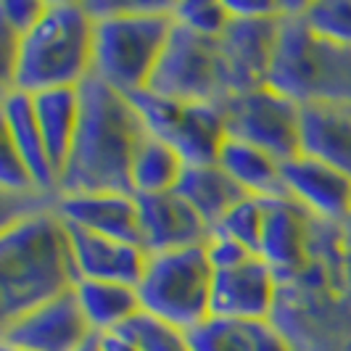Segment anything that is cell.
<instances>
[{
    "label": "cell",
    "instance_id": "obj_1",
    "mask_svg": "<svg viewBox=\"0 0 351 351\" xmlns=\"http://www.w3.org/2000/svg\"><path fill=\"white\" fill-rule=\"evenodd\" d=\"M269 322L291 351H351V243L341 225L315 219L306 264L278 275Z\"/></svg>",
    "mask_w": 351,
    "mask_h": 351
},
{
    "label": "cell",
    "instance_id": "obj_2",
    "mask_svg": "<svg viewBox=\"0 0 351 351\" xmlns=\"http://www.w3.org/2000/svg\"><path fill=\"white\" fill-rule=\"evenodd\" d=\"M145 135L132 101L88 77L80 85V127L58 193H132L130 167Z\"/></svg>",
    "mask_w": 351,
    "mask_h": 351
},
{
    "label": "cell",
    "instance_id": "obj_3",
    "mask_svg": "<svg viewBox=\"0 0 351 351\" xmlns=\"http://www.w3.org/2000/svg\"><path fill=\"white\" fill-rule=\"evenodd\" d=\"M80 282L69 232L56 209L16 217L0 232V315L3 322L35 309Z\"/></svg>",
    "mask_w": 351,
    "mask_h": 351
},
{
    "label": "cell",
    "instance_id": "obj_4",
    "mask_svg": "<svg viewBox=\"0 0 351 351\" xmlns=\"http://www.w3.org/2000/svg\"><path fill=\"white\" fill-rule=\"evenodd\" d=\"M93 35L95 19L85 3H45L40 19L19 37L3 90L37 95L56 88H80L93 77Z\"/></svg>",
    "mask_w": 351,
    "mask_h": 351
},
{
    "label": "cell",
    "instance_id": "obj_5",
    "mask_svg": "<svg viewBox=\"0 0 351 351\" xmlns=\"http://www.w3.org/2000/svg\"><path fill=\"white\" fill-rule=\"evenodd\" d=\"M95 19L93 77L124 95L148 88L175 29V3H85Z\"/></svg>",
    "mask_w": 351,
    "mask_h": 351
},
{
    "label": "cell",
    "instance_id": "obj_6",
    "mask_svg": "<svg viewBox=\"0 0 351 351\" xmlns=\"http://www.w3.org/2000/svg\"><path fill=\"white\" fill-rule=\"evenodd\" d=\"M304 3H291L280 21L269 88L285 98L306 104L351 108V48L317 37L301 19Z\"/></svg>",
    "mask_w": 351,
    "mask_h": 351
},
{
    "label": "cell",
    "instance_id": "obj_7",
    "mask_svg": "<svg viewBox=\"0 0 351 351\" xmlns=\"http://www.w3.org/2000/svg\"><path fill=\"white\" fill-rule=\"evenodd\" d=\"M211 282L214 269L204 246L148 254L138 282L141 309L188 333L211 315Z\"/></svg>",
    "mask_w": 351,
    "mask_h": 351
},
{
    "label": "cell",
    "instance_id": "obj_8",
    "mask_svg": "<svg viewBox=\"0 0 351 351\" xmlns=\"http://www.w3.org/2000/svg\"><path fill=\"white\" fill-rule=\"evenodd\" d=\"M138 108L145 132L167 143L185 164H217L228 141L222 104H188L151 90L127 95Z\"/></svg>",
    "mask_w": 351,
    "mask_h": 351
},
{
    "label": "cell",
    "instance_id": "obj_9",
    "mask_svg": "<svg viewBox=\"0 0 351 351\" xmlns=\"http://www.w3.org/2000/svg\"><path fill=\"white\" fill-rule=\"evenodd\" d=\"M145 90L188 104H222L228 90L222 77L219 43L175 24Z\"/></svg>",
    "mask_w": 351,
    "mask_h": 351
},
{
    "label": "cell",
    "instance_id": "obj_10",
    "mask_svg": "<svg viewBox=\"0 0 351 351\" xmlns=\"http://www.w3.org/2000/svg\"><path fill=\"white\" fill-rule=\"evenodd\" d=\"M228 138L248 143L278 161L299 154L301 106L269 85L238 93L222 101Z\"/></svg>",
    "mask_w": 351,
    "mask_h": 351
},
{
    "label": "cell",
    "instance_id": "obj_11",
    "mask_svg": "<svg viewBox=\"0 0 351 351\" xmlns=\"http://www.w3.org/2000/svg\"><path fill=\"white\" fill-rule=\"evenodd\" d=\"M282 16H232L217 40L228 98L269 85Z\"/></svg>",
    "mask_w": 351,
    "mask_h": 351
},
{
    "label": "cell",
    "instance_id": "obj_12",
    "mask_svg": "<svg viewBox=\"0 0 351 351\" xmlns=\"http://www.w3.org/2000/svg\"><path fill=\"white\" fill-rule=\"evenodd\" d=\"M93 335L74 291L5 319L0 328L5 346L24 351H80Z\"/></svg>",
    "mask_w": 351,
    "mask_h": 351
},
{
    "label": "cell",
    "instance_id": "obj_13",
    "mask_svg": "<svg viewBox=\"0 0 351 351\" xmlns=\"http://www.w3.org/2000/svg\"><path fill=\"white\" fill-rule=\"evenodd\" d=\"M285 195L309 211L319 222L343 225L351 211V177L333 167L296 154L282 161Z\"/></svg>",
    "mask_w": 351,
    "mask_h": 351
},
{
    "label": "cell",
    "instance_id": "obj_14",
    "mask_svg": "<svg viewBox=\"0 0 351 351\" xmlns=\"http://www.w3.org/2000/svg\"><path fill=\"white\" fill-rule=\"evenodd\" d=\"M278 301V275L269 264L251 256L246 264L214 272L211 315L225 319H272Z\"/></svg>",
    "mask_w": 351,
    "mask_h": 351
},
{
    "label": "cell",
    "instance_id": "obj_15",
    "mask_svg": "<svg viewBox=\"0 0 351 351\" xmlns=\"http://www.w3.org/2000/svg\"><path fill=\"white\" fill-rule=\"evenodd\" d=\"M135 198L141 217V248L145 254L182 251L204 246L209 241L211 228L175 191Z\"/></svg>",
    "mask_w": 351,
    "mask_h": 351
},
{
    "label": "cell",
    "instance_id": "obj_16",
    "mask_svg": "<svg viewBox=\"0 0 351 351\" xmlns=\"http://www.w3.org/2000/svg\"><path fill=\"white\" fill-rule=\"evenodd\" d=\"M312 230L315 217L293 198H264V225L256 256L269 264L275 275L296 272L306 264Z\"/></svg>",
    "mask_w": 351,
    "mask_h": 351
},
{
    "label": "cell",
    "instance_id": "obj_17",
    "mask_svg": "<svg viewBox=\"0 0 351 351\" xmlns=\"http://www.w3.org/2000/svg\"><path fill=\"white\" fill-rule=\"evenodd\" d=\"M53 209L66 225L141 246L138 198L132 193H58Z\"/></svg>",
    "mask_w": 351,
    "mask_h": 351
},
{
    "label": "cell",
    "instance_id": "obj_18",
    "mask_svg": "<svg viewBox=\"0 0 351 351\" xmlns=\"http://www.w3.org/2000/svg\"><path fill=\"white\" fill-rule=\"evenodd\" d=\"M66 232H69L71 256H74L80 280L124 282L138 288L148 262V254L141 246L104 238L77 225H66Z\"/></svg>",
    "mask_w": 351,
    "mask_h": 351
},
{
    "label": "cell",
    "instance_id": "obj_19",
    "mask_svg": "<svg viewBox=\"0 0 351 351\" xmlns=\"http://www.w3.org/2000/svg\"><path fill=\"white\" fill-rule=\"evenodd\" d=\"M0 117H3V138L14 145V151L27 164L37 188L48 195H58V175L48 158L43 132L37 127L32 95L21 90H3Z\"/></svg>",
    "mask_w": 351,
    "mask_h": 351
},
{
    "label": "cell",
    "instance_id": "obj_20",
    "mask_svg": "<svg viewBox=\"0 0 351 351\" xmlns=\"http://www.w3.org/2000/svg\"><path fill=\"white\" fill-rule=\"evenodd\" d=\"M299 154L351 177V108L330 104L301 106Z\"/></svg>",
    "mask_w": 351,
    "mask_h": 351
},
{
    "label": "cell",
    "instance_id": "obj_21",
    "mask_svg": "<svg viewBox=\"0 0 351 351\" xmlns=\"http://www.w3.org/2000/svg\"><path fill=\"white\" fill-rule=\"evenodd\" d=\"M193 351H291L282 333L269 319H225L206 317L188 330Z\"/></svg>",
    "mask_w": 351,
    "mask_h": 351
},
{
    "label": "cell",
    "instance_id": "obj_22",
    "mask_svg": "<svg viewBox=\"0 0 351 351\" xmlns=\"http://www.w3.org/2000/svg\"><path fill=\"white\" fill-rule=\"evenodd\" d=\"M37 127L43 132L45 151L61 180L71 156V145L80 127V88H56L32 95Z\"/></svg>",
    "mask_w": 351,
    "mask_h": 351
},
{
    "label": "cell",
    "instance_id": "obj_23",
    "mask_svg": "<svg viewBox=\"0 0 351 351\" xmlns=\"http://www.w3.org/2000/svg\"><path fill=\"white\" fill-rule=\"evenodd\" d=\"M175 193L185 198L209 228H217L222 217L238 201L246 198V193L219 164H188L182 169Z\"/></svg>",
    "mask_w": 351,
    "mask_h": 351
},
{
    "label": "cell",
    "instance_id": "obj_24",
    "mask_svg": "<svg viewBox=\"0 0 351 351\" xmlns=\"http://www.w3.org/2000/svg\"><path fill=\"white\" fill-rule=\"evenodd\" d=\"M82 315L95 335L119 333L124 325L143 312L138 288L124 282L80 280L74 285Z\"/></svg>",
    "mask_w": 351,
    "mask_h": 351
},
{
    "label": "cell",
    "instance_id": "obj_25",
    "mask_svg": "<svg viewBox=\"0 0 351 351\" xmlns=\"http://www.w3.org/2000/svg\"><path fill=\"white\" fill-rule=\"evenodd\" d=\"M217 164L235 180V185L246 195H254V198H280V195H285L282 161L248 145V143L228 138L222 151H219Z\"/></svg>",
    "mask_w": 351,
    "mask_h": 351
},
{
    "label": "cell",
    "instance_id": "obj_26",
    "mask_svg": "<svg viewBox=\"0 0 351 351\" xmlns=\"http://www.w3.org/2000/svg\"><path fill=\"white\" fill-rule=\"evenodd\" d=\"M185 167L188 164L177 156L167 143L145 135L132 156V167H130L132 195H156L175 191Z\"/></svg>",
    "mask_w": 351,
    "mask_h": 351
},
{
    "label": "cell",
    "instance_id": "obj_27",
    "mask_svg": "<svg viewBox=\"0 0 351 351\" xmlns=\"http://www.w3.org/2000/svg\"><path fill=\"white\" fill-rule=\"evenodd\" d=\"M301 19L317 37L351 48V0H317L301 5Z\"/></svg>",
    "mask_w": 351,
    "mask_h": 351
},
{
    "label": "cell",
    "instance_id": "obj_28",
    "mask_svg": "<svg viewBox=\"0 0 351 351\" xmlns=\"http://www.w3.org/2000/svg\"><path fill=\"white\" fill-rule=\"evenodd\" d=\"M119 333L127 335L141 351H193L185 330L145 312L132 317Z\"/></svg>",
    "mask_w": 351,
    "mask_h": 351
},
{
    "label": "cell",
    "instance_id": "obj_29",
    "mask_svg": "<svg viewBox=\"0 0 351 351\" xmlns=\"http://www.w3.org/2000/svg\"><path fill=\"white\" fill-rule=\"evenodd\" d=\"M175 24L191 29L195 35L219 40L222 32L228 29L232 21L228 3H214V0H185V3H175L172 8Z\"/></svg>",
    "mask_w": 351,
    "mask_h": 351
},
{
    "label": "cell",
    "instance_id": "obj_30",
    "mask_svg": "<svg viewBox=\"0 0 351 351\" xmlns=\"http://www.w3.org/2000/svg\"><path fill=\"white\" fill-rule=\"evenodd\" d=\"M262 225H264V198L246 195L243 201H238L232 209L222 217V222L217 228L230 235L232 241H238L241 246H246L251 254H259V241H262Z\"/></svg>",
    "mask_w": 351,
    "mask_h": 351
},
{
    "label": "cell",
    "instance_id": "obj_31",
    "mask_svg": "<svg viewBox=\"0 0 351 351\" xmlns=\"http://www.w3.org/2000/svg\"><path fill=\"white\" fill-rule=\"evenodd\" d=\"M0 188L3 195H32L43 193L37 188L35 177L27 169V164L21 161L14 145L3 138V154H0Z\"/></svg>",
    "mask_w": 351,
    "mask_h": 351
},
{
    "label": "cell",
    "instance_id": "obj_32",
    "mask_svg": "<svg viewBox=\"0 0 351 351\" xmlns=\"http://www.w3.org/2000/svg\"><path fill=\"white\" fill-rule=\"evenodd\" d=\"M204 251L209 256V264L214 272H225V269H232V267H241L251 256H256L246 246H241L238 241H232L230 235L219 232V230H211L209 232V241L204 243Z\"/></svg>",
    "mask_w": 351,
    "mask_h": 351
},
{
    "label": "cell",
    "instance_id": "obj_33",
    "mask_svg": "<svg viewBox=\"0 0 351 351\" xmlns=\"http://www.w3.org/2000/svg\"><path fill=\"white\" fill-rule=\"evenodd\" d=\"M43 8L45 3H35V0H5L0 3V27L21 37L40 19Z\"/></svg>",
    "mask_w": 351,
    "mask_h": 351
},
{
    "label": "cell",
    "instance_id": "obj_34",
    "mask_svg": "<svg viewBox=\"0 0 351 351\" xmlns=\"http://www.w3.org/2000/svg\"><path fill=\"white\" fill-rule=\"evenodd\" d=\"M98 341H101V351H141L127 335H122V333L98 335Z\"/></svg>",
    "mask_w": 351,
    "mask_h": 351
},
{
    "label": "cell",
    "instance_id": "obj_35",
    "mask_svg": "<svg viewBox=\"0 0 351 351\" xmlns=\"http://www.w3.org/2000/svg\"><path fill=\"white\" fill-rule=\"evenodd\" d=\"M80 351H101V341H98V335H93V338H90L88 343H85Z\"/></svg>",
    "mask_w": 351,
    "mask_h": 351
},
{
    "label": "cell",
    "instance_id": "obj_36",
    "mask_svg": "<svg viewBox=\"0 0 351 351\" xmlns=\"http://www.w3.org/2000/svg\"><path fill=\"white\" fill-rule=\"evenodd\" d=\"M341 228H343V235L349 238V243H351V211H349V217H346V222H343Z\"/></svg>",
    "mask_w": 351,
    "mask_h": 351
},
{
    "label": "cell",
    "instance_id": "obj_37",
    "mask_svg": "<svg viewBox=\"0 0 351 351\" xmlns=\"http://www.w3.org/2000/svg\"><path fill=\"white\" fill-rule=\"evenodd\" d=\"M0 351H24V349H16V346H5V343H0Z\"/></svg>",
    "mask_w": 351,
    "mask_h": 351
}]
</instances>
